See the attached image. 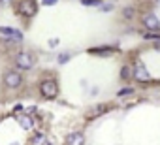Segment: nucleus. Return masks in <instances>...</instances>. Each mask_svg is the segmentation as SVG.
Instances as JSON below:
<instances>
[{
    "instance_id": "1",
    "label": "nucleus",
    "mask_w": 160,
    "mask_h": 145,
    "mask_svg": "<svg viewBox=\"0 0 160 145\" xmlns=\"http://www.w3.org/2000/svg\"><path fill=\"white\" fill-rule=\"evenodd\" d=\"M40 92L43 98H55L58 94V85L55 79H45L40 83Z\"/></svg>"
},
{
    "instance_id": "2",
    "label": "nucleus",
    "mask_w": 160,
    "mask_h": 145,
    "mask_svg": "<svg viewBox=\"0 0 160 145\" xmlns=\"http://www.w3.org/2000/svg\"><path fill=\"white\" fill-rule=\"evenodd\" d=\"M17 66L23 68V70H30L34 66V55L32 53H27V51L19 53L17 55Z\"/></svg>"
},
{
    "instance_id": "3",
    "label": "nucleus",
    "mask_w": 160,
    "mask_h": 145,
    "mask_svg": "<svg viewBox=\"0 0 160 145\" xmlns=\"http://www.w3.org/2000/svg\"><path fill=\"white\" fill-rule=\"evenodd\" d=\"M4 83L10 89H17V87H21L23 78H21V74H17V72H8V74L4 76Z\"/></svg>"
},
{
    "instance_id": "4",
    "label": "nucleus",
    "mask_w": 160,
    "mask_h": 145,
    "mask_svg": "<svg viewBox=\"0 0 160 145\" xmlns=\"http://www.w3.org/2000/svg\"><path fill=\"white\" fill-rule=\"evenodd\" d=\"M134 78H136L138 81H149V79H151V76H149L147 68H145L139 60L134 64Z\"/></svg>"
},
{
    "instance_id": "5",
    "label": "nucleus",
    "mask_w": 160,
    "mask_h": 145,
    "mask_svg": "<svg viewBox=\"0 0 160 145\" xmlns=\"http://www.w3.org/2000/svg\"><path fill=\"white\" fill-rule=\"evenodd\" d=\"M66 145H85V136L81 132H72L66 136Z\"/></svg>"
},
{
    "instance_id": "6",
    "label": "nucleus",
    "mask_w": 160,
    "mask_h": 145,
    "mask_svg": "<svg viewBox=\"0 0 160 145\" xmlns=\"http://www.w3.org/2000/svg\"><path fill=\"white\" fill-rule=\"evenodd\" d=\"M36 10H38V4L32 2V0H27V2L21 4V13L27 15V17H32V15L36 13Z\"/></svg>"
},
{
    "instance_id": "7",
    "label": "nucleus",
    "mask_w": 160,
    "mask_h": 145,
    "mask_svg": "<svg viewBox=\"0 0 160 145\" xmlns=\"http://www.w3.org/2000/svg\"><path fill=\"white\" fill-rule=\"evenodd\" d=\"M143 25L147 27V28H151V30H158V27H160V23H158V19H156V15H152V13H149V15H145L143 17Z\"/></svg>"
},
{
    "instance_id": "8",
    "label": "nucleus",
    "mask_w": 160,
    "mask_h": 145,
    "mask_svg": "<svg viewBox=\"0 0 160 145\" xmlns=\"http://www.w3.org/2000/svg\"><path fill=\"white\" fill-rule=\"evenodd\" d=\"M0 34L13 38V42H21V38H23V36H21V32H17V30H13V28H6V27L0 28Z\"/></svg>"
},
{
    "instance_id": "9",
    "label": "nucleus",
    "mask_w": 160,
    "mask_h": 145,
    "mask_svg": "<svg viewBox=\"0 0 160 145\" xmlns=\"http://www.w3.org/2000/svg\"><path fill=\"white\" fill-rule=\"evenodd\" d=\"M109 108L106 106V104H98V106H94V108H91L89 109V117H100L102 113H106Z\"/></svg>"
},
{
    "instance_id": "10",
    "label": "nucleus",
    "mask_w": 160,
    "mask_h": 145,
    "mask_svg": "<svg viewBox=\"0 0 160 145\" xmlns=\"http://www.w3.org/2000/svg\"><path fill=\"white\" fill-rule=\"evenodd\" d=\"M15 117H17V122H19L23 128H27V130L32 128V119H30L27 113H23V115H15Z\"/></svg>"
},
{
    "instance_id": "11",
    "label": "nucleus",
    "mask_w": 160,
    "mask_h": 145,
    "mask_svg": "<svg viewBox=\"0 0 160 145\" xmlns=\"http://www.w3.org/2000/svg\"><path fill=\"white\" fill-rule=\"evenodd\" d=\"M130 76H132V72H130V68H128V66H124V68L121 70V78H122V79H128Z\"/></svg>"
},
{
    "instance_id": "12",
    "label": "nucleus",
    "mask_w": 160,
    "mask_h": 145,
    "mask_svg": "<svg viewBox=\"0 0 160 145\" xmlns=\"http://www.w3.org/2000/svg\"><path fill=\"white\" fill-rule=\"evenodd\" d=\"M32 143H34V145H45V143H47V139H45L43 136H36V138L32 139Z\"/></svg>"
},
{
    "instance_id": "13",
    "label": "nucleus",
    "mask_w": 160,
    "mask_h": 145,
    "mask_svg": "<svg viewBox=\"0 0 160 145\" xmlns=\"http://www.w3.org/2000/svg\"><path fill=\"white\" fill-rule=\"evenodd\" d=\"M145 38H147V40H160V34H158V32H147Z\"/></svg>"
},
{
    "instance_id": "14",
    "label": "nucleus",
    "mask_w": 160,
    "mask_h": 145,
    "mask_svg": "<svg viewBox=\"0 0 160 145\" xmlns=\"http://www.w3.org/2000/svg\"><path fill=\"white\" fill-rule=\"evenodd\" d=\"M102 10H104V12H109V10H111V4H102Z\"/></svg>"
},
{
    "instance_id": "15",
    "label": "nucleus",
    "mask_w": 160,
    "mask_h": 145,
    "mask_svg": "<svg viewBox=\"0 0 160 145\" xmlns=\"http://www.w3.org/2000/svg\"><path fill=\"white\" fill-rule=\"evenodd\" d=\"M132 13H134V12H132V8H126V12H124V15H126V17H132Z\"/></svg>"
},
{
    "instance_id": "16",
    "label": "nucleus",
    "mask_w": 160,
    "mask_h": 145,
    "mask_svg": "<svg viewBox=\"0 0 160 145\" xmlns=\"http://www.w3.org/2000/svg\"><path fill=\"white\" fill-rule=\"evenodd\" d=\"M58 60H60V62H66V60H68V55H66V53H64V55H62V57H60V58H58Z\"/></svg>"
}]
</instances>
